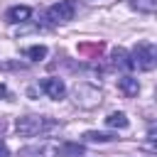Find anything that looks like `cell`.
<instances>
[{"label":"cell","instance_id":"6da1fadb","mask_svg":"<svg viewBox=\"0 0 157 157\" xmlns=\"http://www.w3.org/2000/svg\"><path fill=\"white\" fill-rule=\"evenodd\" d=\"M54 128H56V120L44 118V115H22L15 120V130L22 137H37V135H44Z\"/></svg>","mask_w":157,"mask_h":157},{"label":"cell","instance_id":"7a4b0ae2","mask_svg":"<svg viewBox=\"0 0 157 157\" xmlns=\"http://www.w3.org/2000/svg\"><path fill=\"white\" fill-rule=\"evenodd\" d=\"M155 64H157V47L152 42L135 44V49L130 54V66L132 69H142V71H152Z\"/></svg>","mask_w":157,"mask_h":157},{"label":"cell","instance_id":"3957f363","mask_svg":"<svg viewBox=\"0 0 157 157\" xmlns=\"http://www.w3.org/2000/svg\"><path fill=\"white\" fill-rule=\"evenodd\" d=\"M101 101H103V93L96 86H91V83H76L74 86V103L78 108L91 110V108L101 105Z\"/></svg>","mask_w":157,"mask_h":157},{"label":"cell","instance_id":"277c9868","mask_svg":"<svg viewBox=\"0 0 157 157\" xmlns=\"http://www.w3.org/2000/svg\"><path fill=\"white\" fill-rule=\"evenodd\" d=\"M74 15H76V2L74 0H59L47 10V20L52 25H64V22L74 20Z\"/></svg>","mask_w":157,"mask_h":157},{"label":"cell","instance_id":"5b68a950","mask_svg":"<svg viewBox=\"0 0 157 157\" xmlns=\"http://www.w3.org/2000/svg\"><path fill=\"white\" fill-rule=\"evenodd\" d=\"M20 157H61V145L56 142H39L20 150Z\"/></svg>","mask_w":157,"mask_h":157},{"label":"cell","instance_id":"8992f818","mask_svg":"<svg viewBox=\"0 0 157 157\" xmlns=\"http://www.w3.org/2000/svg\"><path fill=\"white\" fill-rule=\"evenodd\" d=\"M39 88H42L49 98H54V101H61V98L66 96V83H64L61 78H56V76L42 78V81H39Z\"/></svg>","mask_w":157,"mask_h":157},{"label":"cell","instance_id":"52a82bcc","mask_svg":"<svg viewBox=\"0 0 157 157\" xmlns=\"http://www.w3.org/2000/svg\"><path fill=\"white\" fill-rule=\"evenodd\" d=\"M7 22H12V25H17V22H27L29 17H32V10L27 7V5H15V7H10L7 10Z\"/></svg>","mask_w":157,"mask_h":157},{"label":"cell","instance_id":"ba28073f","mask_svg":"<svg viewBox=\"0 0 157 157\" xmlns=\"http://www.w3.org/2000/svg\"><path fill=\"white\" fill-rule=\"evenodd\" d=\"M118 88H120L128 98H132V96H137L140 83H137V78H132V76H123V78H118Z\"/></svg>","mask_w":157,"mask_h":157},{"label":"cell","instance_id":"9c48e42d","mask_svg":"<svg viewBox=\"0 0 157 157\" xmlns=\"http://www.w3.org/2000/svg\"><path fill=\"white\" fill-rule=\"evenodd\" d=\"M105 125L108 128H118V130H123V128H128V115L125 113H110L108 118H105Z\"/></svg>","mask_w":157,"mask_h":157},{"label":"cell","instance_id":"30bf717a","mask_svg":"<svg viewBox=\"0 0 157 157\" xmlns=\"http://www.w3.org/2000/svg\"><path fill=\"white\" fill-rule=\"evenodd\" d=\"M110 56H113V64H115V66H120V69H132V66H130V54H128L125 49H113Z\"/></svg>","mask_w":157,"mask_h":157},{"label":"cell","instance_id":"8fae6325","mask_svg":"<svg viewBox=\"0 0 157 157\" xmlns=\"http://www.w3.org/2000/svg\"><path fill=\"white\" fill-rule=\"evenodd\" d=\"M25 54H27L32 61H42V59L47 56V47H44V44H34V47H27Z\"/></svg>","mask_w":157,"mask_h":157},{"label":"cell","instance_id":"7c38bea8","mask_svg":"<svg viewBox=\"0 0 157 157\" xmlns=\"http://www.w3.org/2000/svg\"><path fill=\"white\" fill-rule=\"evenodd\" d=\"M83 137H86L88 142H110V140H115V135H113V132H96V130L86 132Z\"/></svg>","mask_w":157,"mask_h":157},{"label":"cell","instance_id":"4fadbf2b","mask_svg":"<svg viewBox=\"0 0 157 157\" xmlns=\"http://www.w3.org/2000/svg\"><path fill=\"white\" fill-rule=\"evenodd\" d=\"M132 5L142 12H152L155 10V0H132Z\"/></svg>","mask_w":157,"mask_h":157},{"label":"cell","instance_id":"5bb4252c","mask_svg":"<svg viewBox=\"0 0 157 157\" xmlns=\"http://www.w3.org/2000/svg\"><path fill=\"white\" fill-rule=\"evenodd\" d=\"M0 157H10V150H7V145L0 140Z\"/></svg>","mask_w":157,"mask_h":157},{"label":"cell","instance_id":"9a60e30c","mask_svg":"<svg viewBox=\"0 0 157 157\" xmlns=\"http://www.w3.org/2000/svg\"><path fill=\"white\" fill-rule=\"evenodd\" d=\"M2 125H5V123H2V120H0V130H2Z\"/></svg>","mask_w":157,"mask_h":157}]
</instances>
